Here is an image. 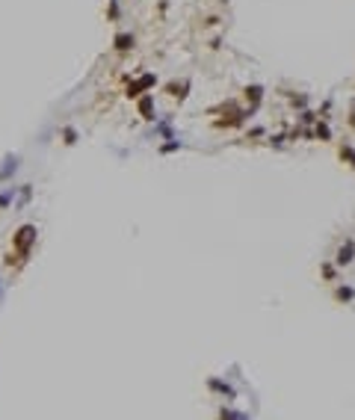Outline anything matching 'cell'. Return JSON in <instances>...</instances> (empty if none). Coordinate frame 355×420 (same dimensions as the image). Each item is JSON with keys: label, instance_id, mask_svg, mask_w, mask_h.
Segmentation results:
<instances>
[{"label": "cell", "instance_id": "obj_10", "mask_svg": "<svg viewBox=\"0 0 355 420\" xmlns=\"http://www.w3.org/2000/svg\"><path fill=\"white\" fill-rule=\"evenodd\" d=\"M314 139H320V142H328V139H331V128H328L325 122H317V125H314Z\"/></svg>", "mask_w": 355, "mask_h": 420}, {"label": "cell", "instance_id": "obj_2", "mask_svg": "<svg viewBox=\"0 0 355 420\" xmlns=\"http://www.w3.org/2000/svg\"><path fill=\"white\" fill-rule=\"evenodd\" d=\"M157 86V74H151V71H145V74H139L136 80H128V89H125V98H142L148 89H154Z\"/></svg>", "mask_w": 355, "mask_h": 420}, {"label": "cell", "instance_id": "obj_12", "mask_svg": "<svg viewBox=\"0 0 355 420\" xmlns=\"http://www.w3.org/2000/svg\"><path fill=\"white\" fill-rule=\"evenodd\" d=\"M119 15H122L119 0H107V21H119Z\"/></svg>", "mask_w": 355, "mask_h": 420}, {"label": "cell", "instance_id": "obj_19", "mask_svg": "<svg viewBox=\"0 0 355 420\" xmlns=\"http://www.w3.org/2000/svg\"><path fill=\"white\" fill-rule=\"evenodd\" d=\"M290 104L296 110H305L308 107V95H290Z\"/></svg>", "mask_w": 355, "mask_h": 420}, {"label": "cell", "instance_id": "obj_4", "mask_svg": "<svg viewBox=\"0 0 355 420\" xmlns=\"http://www.w3.org/2000/svg\"><path fill=\"white\" fill-rule=\"evenodd\" d=\"M136 110H139V116L145 119V122H157V107H154V95H145L136 98Z\"/></svg>", "mask_w": 355, "mask_h": 420}, {"label": "cell", "instance_id": "obj_9", "mask_svg": "<svg viewBox=\"0 0 355 420\" xmlns=\"http://www.w3.org/2000/svg\"><path fill=\"white\" fill-rule=\"evenodd\" d=\"M207 388L216 390V393H222V396H234V388H231L228 382H219V379H207Z\"/></svg>", "mask_w": 355, "mask_h": 420}, {"label": "cell", "instance_id": "obj_23", "mask_svg": "<svg viewBox=\"0 0 355 420\" xmlns=\"http://www.w3.org/2000/svg\"><path fill=\"white\" fill-rule=\"evenodd\" d=\"M349 125L355 128V104H352V116H349Z\"/></svg>", "mask_w": 355, "mask_h": 420}, {"label": "cell", "instance_id": "obj_1", "mask_svg": "<svg viewBox=\"0 0 355 420\" xmlns=\"http://www.w3.org/2000/svg\"><path fill=\"white\" fill-rule=\"evenodd\" d=\"M36 225H21L18 228V234L12 237V249L21 255V258H30V249H33V243H36Z\"/></svg>", "mask_w": 355, "mask_h": 420}, {"label": "cell", "instance_id": "obj_15", "mask_svg": "<svg viewBox=\"0 0 355 420\" xmlns=\"http://www.w3.org/2000/svg\"><path fill=\"white\" fill-rule=\"evenodd\" d=\"M63 142L65 145H74V142H77V128H71V125L63 128Z\"/></svg>", "mask_w": 355, "mask_h": 420}, {"label": "cell", "instance_id": "obj_16", "mask_svg": "<svg viewBox=\"0 0 355 420\" xmlns=\"http://www.w3.org/2000/svg\"><path fill=\"white\" fill-rule=\"evenodd\" d=\"M12 201H15V187H9V190L0 193V207H9Z\"/></svg>", "mask_w": 355, "mask_h": 420}, {"label": "cell", "instance_id": "obj_13", "mask_svg": "<svg viewBox=\"0 0 355 420\" xmlns=\"http://www.w3.org/2000/svg\"><path fill=\"white\" fill-rule=\"evenodd\" d=\"M299 122H302V125H317L320 116H317L314 110H302V113H299Z\"/></svg>", "mask_w": 355, "mask_h": 420}, {"label": "cell", "instance_id": "obj_5", "mask_svg": "<svg viewBox=\"0 0 355 420\" xmlns=\"http://www.w3.org/2000/svg\"><path fill=\"white\" fill-rule=\"evenodd\" d=\"M166 95L169 98H175L178 104H184L187 101V95H190V80H172V83H166Z\"/></svg>", "mask_w": 355, "mask_h": 420}, {"label": "cell", "instance_id": "obj_11", "mask_svg": "<svg viewBox=\"0 0 355 420\" xmlns=\"http://www.w3.org/2000/svg\"><path fill=\"white\" fill-rule=\"evenodd\" d=\"M352 296H355V290L349 287V284H340V287H334V299H337V302H349Z\"/></svg>", "mask_w": 355, "mask_h": 420}, {"label": "cell", "instance_id": "obj_21", "mask_svg": "<svg viewBox=\"0 0 355 420\" xmlns=\"http://www.w3.org/2000/svg\"><path fill=\"white\" fill-rule=\"evenodd\" d=\"M323 275H325V278H328V281H331V278L337 275V269H334L331 263H323Z\"/></svg>", "mask_w": 355, "mask_h": 420}, {"label": "cell", "instance_id": "obj_20", "mask_svg": "<svg viewBox=\"0 0 355 420\" xmlns=\"http://www.w3.org/2000/svg\"><path fill=\"white\" fill-rule=\"evenodd\" d=\"M284 139H287V133H272V136H269V142H272L275 148H281V145H284Z\"/></svg>", "mask_w": 355, "mask_h": 420}, {"label": "cell", "instance_id": "obj_18", "mask_svg": "<svg viewBox=\"0 0 355 420\" xmlns=\"http://www.w3.org/2000/svg\"><path fill=\"white\" fill-rule=\"evenodd\" d=\"M160 151H163V154H172V151H181V142H178V139H169L166 145H160Z\"/></svg>", "mask_w": 355, "mask_h": 420}, {"label": "cell", "instance_id": "obj_22", "mask_svg": "<svg viewBox=\"0 0 355 420\" xmlns=\"http://www.w3.org/2000/svg\"><path fill=\"white\" fill-rule=\"evenodd\" d=\"M30 193H33V190H30V184H27V187L21 190V201H30Z\"/></svg>", "mask_w": 355, "mask_h": 420}, {"label": "cell", "instance_id": "obj_14", "mask_svg": "<svg viewBox=\"0 0 355 420\" xmlns=\"http://www.w3.org/2000/svg\"><path fill=\"white\" fill-rule=\"evenodd\" d=\"M219 420H249L243 411H234V408H222L219 411Z\"/></svg>", "mask_w": 355, "mask_h": 420}, {"label": "cell", "instance_id": "obj_8", "mask_svg": "<svg viewBox=\"0 0 355 420\" xmlns=\"http://www.w3.org/2000/svg\"><path fill=\"white\" fill-rule=\"evenodd\" d=\"M3 163H6V166L0 169V181H6L9 175H15V172H18V157H15V154H9Z\"/></svg>", "mask_w": 355, "mask_h": 420}, {"label": "cell", "instance_id": "obj_3", "mask_svg": "<svg viewBox=\"0 0 355 420\" xmlns=\"http://www.w3.org/2000/svg\"><path fill=\"white\" fill-rule=\"evenodd\" d=\"M352 260H355V240L346 237V240L340 243V249L334 252V263H337V266H349Z\"/></svg>", "mask_w": 355, "mask_h": 420}, {"label": "cell", "instance_id": "obj_7", "mask_svg": "<svg viewBox=\"0 0 355 420\" xmlns=\"http://www.w3.org/2000/svg\"><path fill=\"white\" fill-rule=\"evenodd\" d=\"M243 98H246V104H249V107H255V110H258L260 101H263V86H258V83L246 86V89H243Z\"/></svg>", "mask_w": 355, "mask_h": 420}, {"label": "cell", "instance_id": "obj_17", "mask_svg": "<svg viewBox=\"0 0 355 420\" xmlns=\"http://www.w3.org/2000/svg\"><path fill=\"white\" fill-rule=\"evenodd\" d=\"M340 160H346V163L355 169V151L349 148V145H343V148H340Z\"/></svg>", "mask_w": 355, "mask_h": 420}, {"label": "cell", "instance_id": "obj_6", "mask_svg": "<svg viewBox=\"0 0 355 420\" xmlns=\"http://www.w3.org/2000/svg\"><path fill=\"white\" fill-rule=\"evenodd\" d=\"M136 48V36L133 33H116V39H113V51L116 54H130Z\"/></svg>", "mask_w": 355, "mask_h": 420}]
</instances>
